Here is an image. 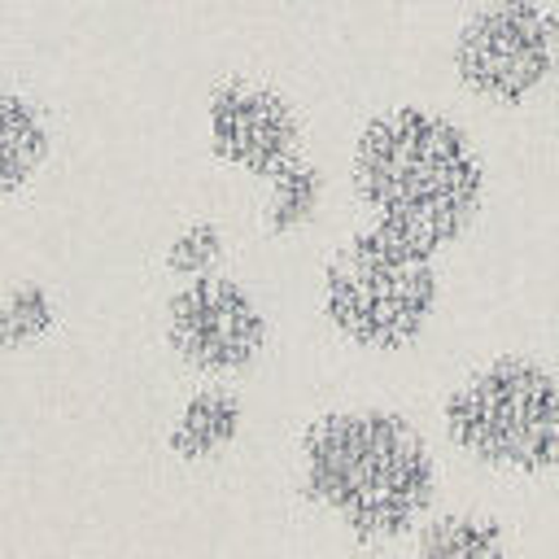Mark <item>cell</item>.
Masks as SVG:
<instances>
[{"mask_svg":"<svg viewBox=\"0 0 559 559\" xmlns=\"http://www.w3.org/2000/svg\"><path fill=\"white\" fill-rule=\"evenodd\" d=\"M445 284L437 253H424L376 223L349 227L319 266V319L358 354H402L424 341Z\"/></svg>","mask_w":559,"mask_h":559,"instance_id":"cell-4","label":"cell"},{"mask_svg":"<svg viewBox=\"0 0 559 559\" xmlns=\"http://www.w3.org/2000/svg\"><path fill=\"white\" fill-rule=\"evenodd\" d=\"M323 197H328V175L314 157L297 153L288 157L284 166H275L266 179H262V236L271 240H293L301 236L319 210H323Z\"/></svg>","mask_w":559,"mask_h":559,"instance_id":"cell-9","label":"cell"},{"mask_svg":"<svg viewBox=\"0 0 559 559\" xmlns=\"http://www.w3.org/2000/svg\"><path fill=\"white\" fill-rule=\"evenodd\" d=\"M450 70L489 109L533 105L559 70V9L550 0H476L454 26Z\"/></svg>","mask_w":559,"mask_h":559,"instance_id":"cell-5","label":"cell"},{"mask_svg":"<svg viewBox=\"0 0 559 559\" xmlns=\"http://www.w3.org/2000/svg\"><path fill=\"white\" fill-rule=\"evenodd\" d=\"M170 349L210 380H231L258 367L271 345V314L258 293L223 271L183 280L166 301Z\"/></svg>","mask_w":559,"mask_h":559,"instance_id":"cell-6","label":"cell"},{"mask_svg":"<svg viewBox=\"0 0 559 559\" xmlns=\"http://www.w3.org/2000/svg\"><path fill=\"white\" fill-rule=\"evenodd\" d=\"M411 550L419 559H502L511 550V533L489 511H432L411 533Z\"/></svg>","mask_w":559,"mask_h":559,"instance_id":"cell-10","label":"cell"},{"mask_svg":"<svg viewBox=\"0 0 559 559\" xmlns=\"http://www.w3.org/2000/svg\"><path fill=\"white\" fill-rule=\"evenodd\" d=\"M52 328V301L44 288H17L0 310V345H26Z\"/></svg>","mask_w":559,"mask_h":559,"instance_id":"cell-13","label":"cell"},{"mask_svg":"<svg viewBox=\"0 0 559 559\" xmlns=\"http://www.w3.org/2000/svg\"><path fill=\"white\" fill-rule=\"evenodd\" d=\"M437 424L463 463L542 480L559 472V371L528 349H498L441 393Z\"/></svg>","mask_w":559,"mask_h":559,"instance_id":"cell-3","label":"cell"},{"mask_svg":"<svg viewBox=\"0 0 559 559\" xmlns=\"http://www.w3.org/2000/svg\"><path fill=\"white\" fill-rule=\"evenodd\" d=\"M245 397L227 384H201L175 415L170 424V454L183 463H210L218 454H227L240 437H245Z\"/></svg>","mask_w":559,"mask_h":559,"instance_id":"cell-8","label":"cell"},{"mask_svg":"<svg viewBox=\"0 0 559 559\" xmlns=\"http://www.w3.org/2000/svg\"><path fill=\"white\" fill-rule=\"evenodd\" d=\"M205 140L223 166L258 183L288 157L306 153V127H301L297 105L280 87L245 79V74H231L210 92Z\"/></svg>","mask_w":559,"mask_h":559,"instance_id":"cell-7","label":"cell"},{"mask_svg":"<svg viewBox=\"0 0 559 559\" xmlns=\"http://www.w3.org/2000/svg\"><path fill=\"white\" fill-rule=\"evenodd\" d=\"M227 245H223V227L210 223V218H197L188 223L170 245H166V271L175 280H192V275H205V271H218Z\"/></svg>","mask_w":559,"mask_h":559,"instance_id":"cell-12","label":"cell"},{"mask_svg":"<svg viewBox=\"0 0 559 559\" xmlns=\"http://www.w3.org/2000/svg\"><path fill=\"white\" fill-rule=\"evenodd\" d=\"M301 502L358 546L411 542L437 511L441 463L428 432L397 406L354 402L310 415L293 445Z\"/></svg>","mask_w":559,"mask_h":559,"instance_id":"cell-1","label":"cell"},{"mask_svg":"<svg viewBox=\"0 0 559 559\" xmlns=\"http://www.w3.org/2000/svg\"><path fill=\"white\" fill-rule=\"evenodd\" d=\"M44 157H48V131L39 114L22 96L0 87V188H13L26 175H35Z\"/></svg>","mask_w":559,"mask_h":559,"instance_id":"cell-11","label":"cell"},{"mask_svg":"<svg viewBox=\"0 0 559 559\" xmlns=\"http://www.w3.org/2000/svg\"><path fill=\"white\" fill-rule=\"evenodd\" d=\"M349 197L362 223L441 258L485 214L489 157L454 114L424 100L384 105L354 131Z\"/></svg>","mask_w":559,"mask_h":559,"instance_id":"cell-2","label":"cell"}]
</instances>
